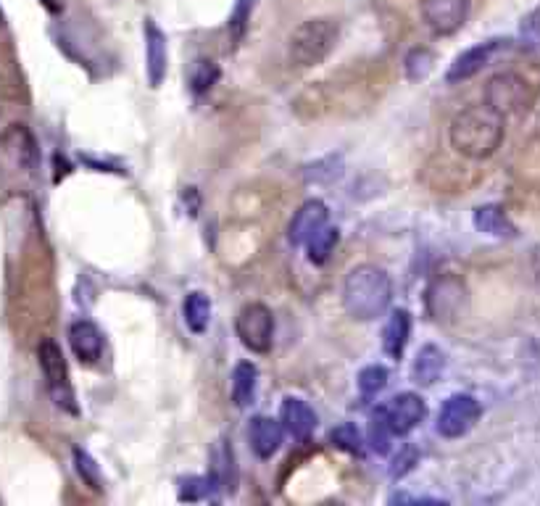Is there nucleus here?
Returning <instances> with one entry per match:
<instances>
[{
	"label": "nucleus",
	"instance_id": "1",
	"mask_svg": "<svg viewBox=\"0 0 540 506\" xmlns=\"http://www.w3.org/2000/svg\"><path fill=\"white\" fill-rule=\"evenodd\" d=\"M504 135V114H498L488 103L459 111L448 130L451 148L469 161H483L493 156L504 143Z\"/></svg>",
	"mask_w": 540,
	"mask_h": 506
},
{
	"label": "nucleus",
	"instance_id": "2",
	"mask_svg": "<svg viewBox=\"0 0 540 506\" xmlns=\"http://www.w3.org/2000/svg\"><path fill=\"white\" fill-rule=\"evenodd\" d=\"M393 301V282L385 269L375 264L353 267L343 282V306L353 319L372 322L388 311Z\"/></svg>",
	"mask_w": 540,
	"mask_h": 506
},
{
	"label": "nucleus",
	"instance_id": "3",
	"mask_svg": "<svg viewBox=\"0 0 540 506\" xmlns=\"http://www.w3.org/2000/svg\"><path fill=\"white\" fill-rule=\"evenodd\" d=\"M340 40V24L338 19L330 16H317V19H306L293 29V35L288 40L290 61L296 66H319L324 58L335 51V45Z\"/></svg>",
	"mask_w": 540,
	"mask_h": 506
},
{
	"label": "nucleus",
	"instance_id": "4",
	"mask_svg": "<svg viewBox=\"0 0 540 506\" xmlns=\"http://www.w3.org/2000/svg\"><path fill=\"white\" fill-rule=\"evenodd\" d=\"M37 362H40V369H43L45 385H48L53 404L69 414H80L72 380H69V367H66L64 351L58 348V343H53L51 338L40 340V346H37Z\"/></svg>",
	"mask_w": 540,
	"mask_h": 506
},
{
	"label": "nucleus",
	"instance_id": "5",
	"mask_svg": "<svg viewBox=\"0 0 540 506\" xmlns=\"http://www.w3.org/2000/svg\"><path fill=\"white\" fill-rule=\"evenodd\" d=\"M535 98V87L527 77L517 72H501L485 85V103L493 106L498 114H522L530 109Z\"/></svg>",
	"mask_w": 540,
	"mask_h": 506
},
{
	"label": "nucleus",
	"instance_id": "6",
	"mask_svg": "<svg viewBox=\"0 0 540 506\" xmlns=\"http://www.w3.org/2000/svg\"><path fill=\"white\" fill-rule=\"evenodd\" d=\"M238 338L251 354H269L274 338V314L264 304H245L235 319Z\"/></svg>",
	"mask_w": 540,
	"mask_h": 506
},
{
	"label": "nucleus",
	"instance_id": "7",
	"mask_svg": "<svg viewBox=\"0 0 540 506\" xmlns=\"http://www.w3.org/2000/svg\"><path fill=\"white\" fill-rule=\"evenodd\" d=\"M483 417V406L477 401L475 396H469V393H454L451 398L443 401L438 414V433L448 441H454V438H461V435H467L472 427L480 422Z\"/></svg>",
	"mask_w": 540,
	"mask_h": 506
},
{
	"label": "nucleus",
	"instance_id": "8",
	"mask_svg": "<svg viewBox=\"0 0 540 506\" xmlns=\"http://www.w3.org/2000/svg\"><path fill=\"white\" fill-rule=\"evenodd\" d=\"M472 0H425L422 16L435 35H454L469 19Z\"/></svg>",
	"mask_w": 540,
	"mask_h": 506
},
{
	"label": "nucleus",
	"instance_id": "9",
	"mask_svg": "<svg viewBox=\"0 0 540 506\" xmlns=\"http://www.w3.org/2000/svg\"><path fill=\"white\" fill-rule=\"evenodd\" d=\"M467 306V288L456 277H440L427 290V309L432 319H456Z\"/></svg>",
	"mask_w": 540,
	"mask_h": 506
},
{
	"label": "nucleus",
	"instance_id": "10",
	"mask_svg": "<svg viewBox=\"0 0 540 506\" xmlns=\"http://www.w3.org/2000/svg\"><path fill=\"white\" fill-rule=\"evenodd\" d=\"M382 412H385V420H388L393 435H409L427 417V404L425 398L417 396V393H398L382 406Z\"/></svg>",
	"mask_w": 540,
	"mask_h": 506
},
{
	"label": "nucleus",
	"instance_id": "11",
	"mask_svg": "<svg viewBox=\"0 0 540 506\" xmlns=\"http://www.w3.org/2000/svg\"><path fill=\"white\" fill-rule=\"evenodd\" d=\"M501 45H504L501 40H488V43H477L472 45V48H467V51H461L459 56L454 58V64L448 66L446 74L448 85H459V82L472 80L475 74L483 72Z\"/></svg>",
	"mask_w": 540,
	"mask_h": 506
},
{
	"label": "nucleus",
	"instance_id": "12",
	"mask_svg": "<svg viewBox=\"0 0 540 506\" xmlns=\"http://www.w3.org/2000/svg\"><path fill=\"white\" fill-rule=\"evenodd\" d=\"M145 74H148V85L161 87L166 80V61H169V51H166V35L153 19H145Z\"/></svg>",
	"mask_w": 540,
	"mask_h": 506
},
{
	"label": "nucleus",
	"instance_id": "13",
	"mask_svg": "<svg viewBox=\"0 0 540 506\" xmlns=\"http://www.w3.org/2000/svg\"><path fill=\"white\" fill-rule=\"evenodd\" d=\"M330 219V211L322 201H306L301 209L293 214L288 227V240L293 246H306Z\"/></svg>",
	"mask_w": 540,
	"mask_h": 506
},
{
	"label": "nucleus",
	"instance_id": "14",
	"mask_svg": "<svg viewBox=\"0 0 540 506\" xmlns=\"http://www.w3.org/2000/svg\"><path fill=\"white\" fill-rule=\"evenodd\" d=\"M280 422L285 427V433L293 438V441H309L314 427H317V414L311 409L303 398H285L280 406Z\"/></svg>",
	"mask_w": 540,
	"mask_h": 506
},
{
	"label": "nucleus",
	"instance_id": "15",
	"mask_svg": "<svg viewBox=\"0 0 540 506\" xmlns=\"http://www.w3.org/2000/svg\"><path fill=\"white\" fill-rule=\"evenodd\" d=\"M69 346L82 364H95L103 356V333L101 327L90 319H77L69 327Z\"/></svg>",
	"mask_w": 540,
	"mask_h": 506
},
{
	"label": "nucleus",
	"instance_id": "16",
	"mask_svg": "<svg viewBox=\"0 0 540 506\" xmlns=\"http://www.w3.org/2000/svg\"><path fill=\"white\" fill-rule=\"evenodd\" d=\"M248 438H251V449L256 451L259 459H272L280 451L285 427H282L280 420H272V417H253Z\"/></svg>",
	"mask_w": 540,
	"mask_h": 506
},
{
	"label": "nucleus",
	"instance_id": "17",
	"mask_svg": "<svg viewBox=\"0 0 540 506\" xmlns=\"http://www.w3.org/2000/svg\"><path fill=\"white\" fill-rule=\"evenodd\" d=\"M472 222H475L477 232L490 235V238H498V240L517 238V227H514V222L509 219V214H506L501 206H496V203H485V206L475 209Z\"/></svg>",
	"mask_w": 540,
	"mask_h": 506
},
{
	"label": "nucleus",
	"instance_id": "18",
	"mask_svg": "<svg viewBox=\"0 0 540 506\" xmlns=\"http://www.w3.org/2000/svg\"><path fill=\"white\" fill-rule=\"evenodd\" d=\"M411 335V314L406 309H396L388 317V325L382 330V348L390 359H401Z\"/></svg>",
	"mask_w": 540,
	"mask_h": 506
},
{
	"label": "nucleus",
	"instance_id": "19",
	"mask_svg": "<svg viewBox=\"0 0 540 506\" xmlns=\"http://www.w3.org/2000/svg\"><path fill=\"white\" fill-rule=\"evenodd\" d=\"M443 372H446V354L432 343L419 348L417 362H414V380L419 385H435Z\"/></svg>",
	"mask_w": 540,
	"mask_h": 506
},
{
	"label": "nucleus",
	"instance_id": "20",
	"mask_svg": "<svg viewBox=\"0 0 540 506\" xmlns=\"http://www.w3.org/2000/svg\"><path fill=\"white\" fill-rule=\"evenodd\" d=\"M211 459H214V467H211V475L219 483V488L224 491H235V483H238V467H235V454H232V446L227 441H216L214 451H211Z\"/></svg>",
	"mask_w": 540,
	"mask_h": 506
},
{
	"label": "nucleus",
	"instance_id": "21",
	"mask_svg": "<svg viewBox=\"0 0 540 506\" xmlns=\"http://www.w3.org/2000/svg\"><path fill=\"white\" fill-rule=\"evenodd\" d=\"M256 385H259V369L251 362H240L232 372V401L235 406L245 409L256 398Z\"/></svg>",
	"mask_w": 540,
	"mask_h": 506
},
{
	"label": "nucleus",
	"instance_id": "22",
	"mask_svg": "<svg viewBox=\"0 0 540 506\" xmlns=\"http://www.w3.org/2000/svg\"><path fill=\"white\" fill-rule=\"evenodd\" d=\"M182 314H185V325L193 330L195 335L206 333V327L211 322V301L206 293L201 290H193L185 298V304H182Z\"/></svg>",
	"mask_w": 540,
	"mask_h": 506
},
{
	"label": "nucleus",
	"instance_id": "23",
	"mask_svg": "<svg viewBox=\"0 0 540 506\" xmlns=\"http://www.w3.org/2000/svg\"><path fill=\"white\" fill-rule=\"evenodd\" d=\"M338 238H340L338 227L324 225L322 230H319L317 235L306 243V251H309L311 264H324V261L330 259V253L335 251V246H338Z\"/></svg>",
	"mask_w": 540,
	"mask_h": 506
},
{
	"label": "nucleus",
	"instance_id": "24",
	"mask_svg": "<svg viewBox=\"0 0 540 506\" xmlns=\"http://www.w3.org/2000/svg\"><path fill=\"white\" fill-rule=\"evenodd\" d=\"M303 177L306 182H335L343 177V156H324V159L314 161L309 167L303 169Z\"/></svg>",
	"mask_w": 540,
	"mask_h": 506
},
{
	"label": "nucleus",
	"instance_id": "25",
	"mask_svg": "<svg viewBox=\"0 0 540 506\" xmlns=\"http://www.w3.org/2000/svg\"><path fill=\"white\" fill-rule=\"evenodd\" d=\"M432 66H435V53L427 51V48H414L404 58V72L411 82L425 80L427 74L432 72Z\"/></svg>",
	"mask_w": 540,
	"mask_h": 506
},
{
	"label": "nucleus",
	"instance_id": "26",
	"mask_svg": "<svg viewBox=\"0 0 540 506\" xmlns=\"http://www.w3.org/2000/svg\"><path fill=\"white\" fill-rule=\"evenodd\" d=\"M388 385V369L382 364H369L359 372V393L364 398H375Z\"/></svg>",
	"mask_w": 540,
	"mask_h": 506
},
{
	"label": "nucleus",
	"instance_id": "27",
	"mask_svg": "<svg viewBox=\"0 0 540 506\" xmlns=\"http://www.w3.org/2000/svg\"><path fill=\"white\" fill-rule=\"evenodd\" d=\"M330 441L335 449L346 451V454H364V438H361V433L356 430V425H338L330 433Z\"/></svg>",
	"mask_w": 540,
	"mask_h": 506
},
{
	"label": "nucleus",
	"instance_id": "28",
	"mask_svg": "<svg viewBox=\"0 0 540 506\" xmlns=\"http://www.w3.org/2000/svg\"><path fill=\"white\" fill-rule=\"evenodd\" d=\"M390 438H393V430H390L388 420H385V412H382L380 406V409L372 414V422H369V446H372L377 454H388Z\"/></svg>",
	"mask_w": 540,
	"mask_h": 506
},
{
	"label": "nucleus",
	"instance_id": "29",
	"mask_svg": "<svg viewBox=\"0 0 540 506\" xmlns=\"http://www.w3.org/2000/svg\"><path fill=\"white\" fill-rule=\"evenodd\" d=\"M74 467H77V475L85 480V485H90L93 491H103V478L101 470H98V464L87 451L74 449Z\"/></svg>",
	"mask_w": 540,
	"mask_h": 506
},
{
	"label": "nucleus",
	"instance_id": "30",
	"mask_svg": "<svg viewBox=\"0 0 540 506\" xmlns=\"http://www.w3.org/2000/svg\"><path fill=\"white\" fill-rule=\"evenodd\" d=\"M216 488H219V483L214 480V475H209V478H188L180 483V499L182 501L209 499Z\"/></svg>",
	"mask_w": 540,
	"mask_h": 506
},
{
	"label": "nucleus",
	"instance_id": "31",
	"mask_svg": "<svg viewBox=\"0 0 540 506\" xmlns=\"http://www.w3.org/2000/svg\"><path fill=\"white\" fill-rule=\"evenodd\" d=\"M253 14V0H235V8L230 14V35L235 43H240L248 32V24H251Z\"/></svg>",
	"mask_w": 540,
	"mask_h": 506
},
{
	"label": "nucleus",
	"instance_id": "32",
	"mask_svg": "<svg viewBox=\"0 0 540 506\" xmlns=\"http://www.w3.org/2000/svg\"><path fill=\"white\" fill-rule=\"evenodd\" d=\"M216 80H219V66L214 64V61H198V66H195L193 72V90L195 93H206V90H211V87L216 85Z\"/></svg>",
	"mask_w": 540,
	"mask_h": 506
},
{
	"label": "nucleus",
	"instance_id": "33",
	"mask_svg": "<svg viewBox=\"0 0 540 506\" xmlns=\"http://www.w3.org/2000/svg\"><path fill=\"white\" fill-rule=\"evenodd\" d=\"M519 35L530 45H540V6H535L519 24Z\"/></svg>",
	"mask_w": 540,
	"mask_h": 506
},
{
	"label": "nucleus",
	"instance_id": "34",
	"mask_svg": "<svg viewBox=\"0 0 540 506\" xmlns=\"http://www.w3.org/2000/svg\"><path fill=\"white\" fill-rule=\"evenodd\" d=\"M414 462H417V451L414 449H404V454L396 456V462H393V467H390V478H404L406 472L414 467Z\"/></svg>",
	"mask_w": 540,
	"mask_h": 506
},
{
	"label": "nucleus",
	"instance_id": "35",
	"mask_svg": "<svg viewBox=\"0 0 540 506\" xmlns=\"http://www.w3.org/2000/svg\"><path fill=\"white\" fill-rule=\"evenodd\" d=\"M40 3H43V8L48 14H61V8H64L61 0H40Z\"/></svg>",
	"mask_w": 540,
	"mask_h": 506
}]
</instances>
